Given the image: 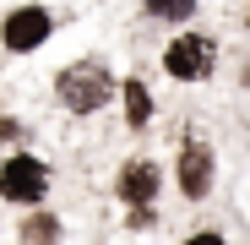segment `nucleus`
<instances>
[{
    "label": "nucleus",
    "mask_w": 250,
    "mask_h": 245,
    "mask_svg": "<svg viewBox=\"0 0 250 245\" xmlns=\"http://www.w3.org/2000/svg\"><path fill=\"white\" fill-rule=\"evenodd\" d=\"M55 98L71 109V114H98L109 98H114V76L104 60H71L60 76H55Z\"/></svg>",
    "instance_id": "1"
},
{
    "label": "nucleus",
    "mask_w": 250,
    "mask_h": 245,
    "mask_svg": "<svg viewBox=\"0 0 250 245\" xmlns=\"http://www.w3.org/2000/svg\"><path fill=\"white\" fill-rule=\"evenodd\" d=\"M49 196V169L44 158L33 153H11L0 163V201H11V207H44Z\"/></svg>",
    "instance_id": "2"
},
{
    "label": "nucleus",
    "mask_w": 250,
    "mask_h": 245,
    "mask_svg": "<svg viewBox=\"0 0 250 245\" xmlns=\"http://www.w3.org/2000/svg\"><path fill=\"white\" fill-rule=\"evenodd\" d=\"M212 66H218V38H207V33H174L163 44V71L174 82H207Z\"/></svg>",
    "instance_id": "3"
},
{
    "label": "nucleus",
    "mask_w": 250,
    "mask_h": 245,
    "mask_svg": "<svg viewBox=\"0 0 250 245\" xmlns=\"http://www.w3.org/2000/svg\"><path fill=\"white\" fill-rule=\"evenodd\" d=\"M49 33H55V17L44 6H11L0 17V49L6 55H33V49L49 44Z\"/></svg>",
    "instance_id": "4"
},
{
    "label": "nucleus",
    "mask_w": 250,
    "mask_h": 245,
    "mask_svg": "<svg viewBox=\"0 0 250 245\" xmlns=\"http://www.w3.org/2000/svg\"><path fill=\"white\" fill-rule=\"evenodd\" d=\"M212 180H218V158H212V147L190 131L185 147H180V158H174V185H180L185 201H207V196H212Z\"/></svg>",
    "instance_id": "5"
},
{
    "label": "nucleus",
    "mask_w": 250,
    "mask_h": 245,
    "mask_svg": "<svg viewBox=\"0 0 250 245\" xmlns=\"http://www.w3.org/2000/svg\"><path fill=\"white\" fill-rule=\"evenodd\" d=\"M158 185H163V169L152 158H131V163H120V175H114V196L125 207H152Z\"/></svg>",
    "instance_id": "6"
},
{
    "label": "nucleus",
    "mask_w": 250,
    "mask_h": 245,
    "mask_svg": "<svg viewBox=\"0 0 250 245\" xmlns=\"http://www.w3.org/2000/svg\"><path fill=\"white\" fill-rule=\"evenodd\" d=\"M120 109H125V126H131V131H147L152 126V93H147L142 76H125L120 82Z\"/></svg>",
    "instance_id": "7"
},
{
    "label": "nucleus",
    "mask_w": 250,
    "mask_h": 245,
    "mask_svg": "<svg viewBox=\"0 0 250 245\" xmlns=\"http://www.w3.org/2000/svg\"><path fill=\"white\" fill-rule=\"evenodd\" d=\"M22 245H60V218L55 213H33L22 229Z\"/></svg>",
    "instance_id": "8"
},
{
    "label": "nucleus",
    "mask_w": 250,
    "mask_h": 245,
    "mask_svg": "<svg viewBox=\"0 0 250 245\" xmlns=\"http://www.w3.org/2000/svg\"><path fill=\"white\" fill-rule=\"evenodd\" d=\"M147 17H163V22H185V17H196V0H174V6H169V0H152V6H147Z\"/></svg>",
    "instance_id": "9"
},
{
    "label": "nucleus",
    "mask_w": 250,
    "mask_h": 245,
    "mask_svg": "<svg viewBox=\"0 0 250 245\" xmlns=\"http://www.w3.org/2000/svg\"><path fill=\"white\" fill-rule=\"evenodd\" d=\"M180 245H229V240H223L218 229H196V234H185Z\"/></svg>",
    "instance_id": "10"
}]
</instances>
